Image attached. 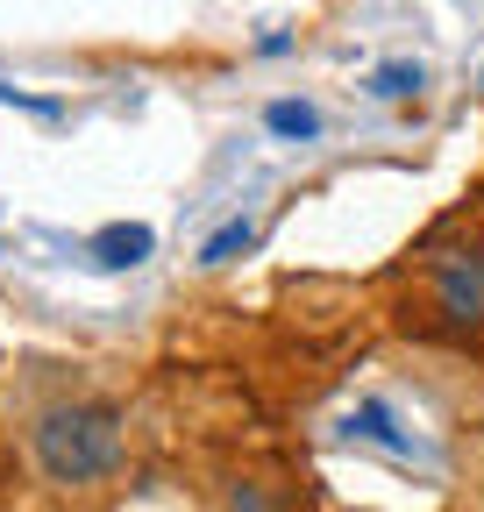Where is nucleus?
<instances>
[{"mask_svg": "<svg viewBox=\"0 0 484 512\" xmlns=\"http://www.w3.org/2000/svg\"><path fill=\"white\" fill-rule=\"evenodd\" d=\"M420 320L435 335L484 342V242H435L420 256Z\"/></svg>", "mask_w": 484, "mask_h": 512, "instance_id": "f03ea898", "label": "nucleus"}, {"mask_svg": "<svg viewBox=\"0 0 484 512\" xmlns=\"http://www.w3.org/2000/svg\"><path fill=\"white\" fill-rule=\"evenodd\" d=\"M271 128H278V136H314L321 121H314V107H299V100H278V107H271Z\"/></svg>", "mask_w": 484, "mask_h": 512, "instance_id": "20e7f679", "label": "nucleus"}, {"mask_svg": "<svg viewBox=\"0 0 484 512\" xmlns=\"http://www.w3.org/2000/svg\"><path fill=\"white\" fill-rule=\"evenodd\" d=\"M242 242H250V228H242V221H235V228H221V235H214V242H207L200 256H207V264H221V256H235Z\"/></svg>", "mask_w": 484, "mask_h": 512, "instance_id": "39448f33", "label": "nucleus"}, {"mask_svg": "<svg viewBox=\"0 0 484 512\" xmlns=\"http://www.w3.org/2000/svg\"><path fill=\"white\" fill-rule=\"evenodd\" d=\"M29 448H36V470H43L50 484H65V491L100 484V477L121 470V413L100 406V399L50 406V413L36 420Z\"/></svg>", "mask_w": 484, "mask_h": 512, "instance_id": "f257e3e1", "label": "nucleus"}, {"mask_svg": "<svg viewBox=\"0 0 484 512\" xmlns=\"http://www.w3.org/2000/svg\"><path fill=\"white\" fill-rule=\"evenodd\" d=\"M150 249H157V235H150L143 221H114V228L93 235V256H100V264H114V271H121V264H143Z\"/></svg>", "mask_w": 484, "mask_h": 512, "instance_id": "7ed1b4c3", "label": "nucleus"}, {"mask_svg": "<svg viewBox=\"0 0 484 512\" xmlns=\"http://www.w3.org/2000/svg\"><path fill=\"white\" fill-rule=\"evenodd\" d=\"M406 86H420V72H406V64H392V72H378V93H406Z\"/></svg>", "mask_w": 484, "mask_h": 512, "instance_id": "423d86ee", "label": "nucleus"}]
</instances>
